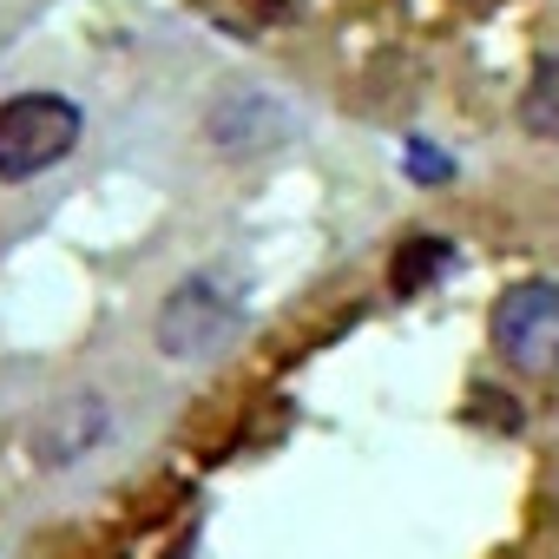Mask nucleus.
I'll return each instance as SVG.
<instances>
[{"instance_id":"2","label":"nucleus","mask_w":559,"mask_h":559,"mask_svg":"<svg viewBox=\"0 0 559 559\" xmlns=\"http://www.w3.org/2000/svg\"><path fill=\"white\" fill-rule=\"evenodd\" d=\"M80 106L60 93H21L0 106V178H34L80 145Z\"/></svg>"},{"instance_id":"8","label":"nucleus","mask_w":559,"mask_h":559,"mask_svg":"<svg viewBox=\"0 0 559 559\" xmlns=\"http://www.w3.org/2000/svg\"><path fill=\"white\" fill-rule=\"evenodd\" d=\"M408 171H415V178H448V158H435V152L415 145V152H408Z\"/></svg>"},{"instance_id":"5","label":"nucleus","mask_w":559,"mask_h":559,"mask_svg":"<svg viewBox=\"0 0 559 559\" xmlns=\"http://www.w3.org/2000/svg\"><path fill=\"white\" fill-rule=\"evenodd\" d=\"M513 119H520V132H526V139H539V145H559V53H546V60L526 73Z\"/></svg>"},{"instance_id":"1","label":"nucleus","mask_w":559,"mask_h":559,"mask_svg":"<svg viewBox=\"0 0 559 559\" xmlns=\"http://www.w3.org/2000/svg\"><path fill=\"white\" fill-rule=\"evenodd\" d=\"M487 336H493L507 369H520L533 382L559 376V284L552 276H526V284L500 290V304L487 317Z\"/></svg>"},{"instance_id":"7","label":"nucleus","mask_w":559,"mask_h":559,"mask_svg":"<svg viewBox=\"0 0 559 559\" xmlns=\"http://www.w3.org/2000/svg\"><path fill=\"white\" fill-rule=\"evenodd\" d=\"M474 402H480V408H474V421H480V415H493L500 428H520V408H507V395H500V389H480Z\"/></svg>"},{"instance_id":"4","label":"nucleus","mask_w":559,"mask_h":559,"mask_svg":"<svg viewBox=\"0 0 559 559\" xmlns=\"http://www.w3.org/2000/svg\"><path fill=\"white\" fill-rule=\"evenodd\" d=\"M99 435H106L99 395H67V402H53V415L34 428V454H40L47 467H60V461H73V454H86Z\"/></svg>"},{"instance_id":"3","label":"nucleus","mask_w":559,"mask_h":559,"mask_svg":"<svg viewBox=\"0 0 559 559\" xmlns=\"http://www.w3.org/2000/svg\"><path fill=\"white\" fill-rule=\"evenodd\" d=\"M237 336V297H224L211 276H185L158 310V349L165 356H211Z\"/></svg>"},{"instance_id":"6","label":"nucleus","mask_w":559,"mask_h":559,"mask_svg":"<svg viewBox=\"0 0 559 559\" xmlns=\"http://www.w3.org/2000/svg\"><path fill=\"white\" fill-rule=\"evenodd\" d=\"M448 263H454V243L448 237H408L395 250V263H389V284H395V297H421Z\"/></svg>"}]
</instances>
